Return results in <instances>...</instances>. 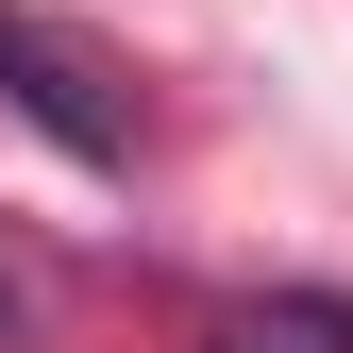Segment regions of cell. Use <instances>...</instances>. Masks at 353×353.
Masks as SVG:
<instances>
[{"label": "cell", "instance_id": "1", "mask_svg": "<svg viewBox=\"0 0 353 353\" xmlns=\"http://www.w3.org/2000/svg\"><path fill=\"white\" fill-rule=\"evenodd\" d=\"M0 101H17V118H34L68 168H135V101H118V68L84 51V34L17 17V0H0Z\"/></svg>", "mask_w": 353, "mask_h": 353}, {"label": "cell", "instance_id": "3", "mask_svg": "<svg viewBox=\"0 0 353 353\" xmlns=\"http://www.w3.org/2000/svg\"><path fill=\"white\" fill-rule=\"evenodd\" d=\"M51 336V270H34V252H0V353H34Z\"/></svg>", "mask_w": 353, "mask_h": 353}, {"label": "cell", "instance_id": "2", "mask_svg": "<svg viewBox=\"0 0 353 353\" xmlns=\"http://www.w3.org/2000/svg\"><path fill=\"white\" fill-rule=\"evenodd\" d=\"M202 353H353V286H252L202 320Z\"/></svg>", "mask_w": 353, "mask_h": 353}]
</instances>
